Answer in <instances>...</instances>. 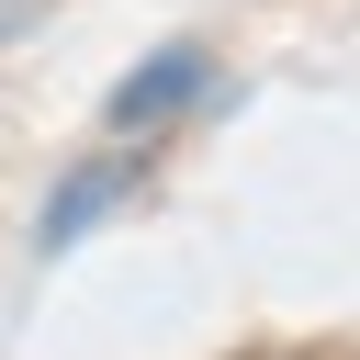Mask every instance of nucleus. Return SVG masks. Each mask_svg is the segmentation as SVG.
<instances>
[{
  "instance_id": "1",
  "label": "nucleus",
  "mask_w": 360,
  "mask_h": 360,
  "mask_svg": "<svg viewBox=\"0 0 360 360\" xmlns=\"http://www.w3.org/2000/svg\"><path fill=\"white\" fill-rule=\"evenodd\" d=\"M202 90H214V45H202V34H180V45H158V56H135V68L112 79L101 135H112V146H135V135L158 146V135H169V124H180Z\"/></svg>"
},
{
  "instance_id": "3",
  "label": "nucleus",
  "mask_w": 360,
  "mask_h": 360,
  "mask_svg": "<svg viewBox=\"0 0 360 360\" xmlns=\"http://www.w3.org/2000/svg\"><path fill=\"white\" fill-rule=\"evenodd\" d=\"M45 11H56V0H0V45H22V34L45 22Z\"/></svg>"
},
{
  "instance_id": "2",
  "label": "nucleus",
  "mask_w": 360,
  "mask_h": 360,
  "mask_svg": "<svg viewBox=\"0 0 360 360\" xmlns=\"http://www.w3.org/2000/svg\"><path fill=\"white\" fill-rule=\"evenodd\" d=\"M135 191H146V146H101V158H79V169L45 191V214H34V248H45V259H56V248H79V236H90L101 214H124Z\"/></svg>"
}]
</instances>
